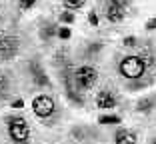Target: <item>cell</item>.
I'll list each match as a JSON object with an SVG mask.
<instances>
[{"mask_svg":"<svg viewBox=\"0 0 156 144\" xmlns=\"http://www.w3.org/2000/svg\"><path fill=\"white\" fill-rule=\"evenodd\" d=\"M98 122H100L102 126H118L120 122H122V118L116 116V114H100V116H98Z\"/></svg>","mask_w":156,"mask_h":144,"instance_id":"cell-12","label":"cell"},{"mask_svg":"<svg viewBox=\"0 0 156 144\" xmlns=\"http://www.w3.org/2000/svg\"><path fill=\"white\" fill-rule=\"evenodd\" d=\"M154 106H156V92L152 94V96H146V98H142V100H138L136 112H140V114H148Z\"/></svg>","mask_w":156,"mask_h":144,"instance_id":"cell-11","label":"cell"},{"mask_svg":"<svg viewBox=\"0 0 156 144\" xmlns=\"http://www.w3.org/2000/svg\"><path fill=\"white\" fill-rule=\"evenodd\" d=\"M28 72H30V78L36 86H42V88H48L50 86V78L48 74L44 72V66L38 58H32V60L28 62Z\"/></svg>","mask_w":156,"mask_h":144,"instance_id":"cell-5","label":"cell"},{"mask_svg":"<svg viewBox=\"0 0 156 144\" xmlns=\"http://www.w3.org/2000/svg\"><path fill=\"white\" fill-rule=\"evenodd\" d=\"M32 112L44 126H54L60 122V106L50 94H38L32 98Z\"/></svg>","mask_w":156,"mask_h":144,"instance_id":"cell-1","label":"cell"},{"mask_svg":"<svg viewBox=\"0 0 156 144\" xmlns=\"http://www.w3.org/2000/svg\"><path fill=\"white\" fill-rule=\"evenodd\" d=\"M118 74L128 82H140L146 74V60L140 54L124 56L118 62Z\"/></svg>","mask_w":156,"mask_h":144,"instance_id":"cell-3","label":"cell"},{"mask_svg":"<svg viewBox=\"0 0 156 144\" xmlns=\"http://www.w3.org/2000/svg\"><path fill=\"white\" fill-rule=\"evenodd\" d=\"M8 92H10V80H8L6 74L0 72V102L8 98Z\"/></svg>","mask_w":156,"mask_h":144,"instance_id":"cell-13","label":"cell"},{"mask_svg":"<svg viewBox=\"0 0 156 144\" xmlns=\"http://www.w3.org/2000/svg\"><path fill=\"white\" fill-rule=\"evenodd\" d=\"M74 20H76V14H74L72 10H62L60 16H58L60 24H74Z\"/></svg>","mask_w":156,"mask_h":144,"instance_id":"cell-15","label":"cell"},{"mask_svg":"<svg viewBox=\"0 0 156 144\" xmlns=\"http://www.w3.org/2000/svg\"><path fill=\"white\" fill-rule=\"evenodd\" d=\"M36 2L38 0H18V6H20V10H30Z\"/></svg>","mask_w":156,"mask_h":144,"instance_id":"cell-17","label":"cell"},{"mask_svg":"<svg viewBox=\"0 0 156 144\" xmlns=\"http://www.w3.org/2000/svg\"><path fill=\"white\" fill-rule=\"evenodd\" d=\"M84 4H86V0H62V8L64 10H72V12L84 8Z\"/></svg>","mask_w":156,"mask_h":144,"instance_id":"cell-14","label":"cell"},{"mask_svg":"<svg viewBox=\"0 0 156 144\" xmlns=\"http://www.w3.org/2000/svg\"><path fill=\"white\" fill-rule=\"evenodd\" d=\"M10 106H12L14 110H22V108H24V100H22V98H16V100L10 102Z\"/></svg>","mask_w":156,"mask_h":144,"instance_id":"cell-21","label":"cell"},{"mask_svg":"<svg viewBox=\"0 0 156 144\" xmlns=\"http://www.w3.org/2000/svg\"><path fill=\"white\" fill-rule=\"evenodd\" d=\"M148 144H156V136H154V138H152V140H150V142H148Z\"/></svg>","mask_w":156,"mask_h":144,"instance_id":"cell-23","label":"cell"},{"mask_svg":"<svg viewBox=\"0 0 156 144\" xmlns=\"http://www.w3.org/2000/svg\"><path fill=\"white\" fill-rule=\"evenodd\" d=\"M114 144H138V134L130 128H118L114 134Z\"/></svg>","mask_w":156,"mask_h":144,"instance_id":"cell-8","label":"cell"},{"mask_svg":"<svg viewBox=\"0 0 156 144\" xmlns=\"http://www.w3.org/2000/svg\"><path fill=\"white\" fill-rule=\"evenodd\" d=\"M58 28H60V26H56V24L46 22V24H42V26H40V30H38V36H40V40L48 42V40H52L54 36H58Z\"/></svg>","mask_w":156,"mask_h":144,"instance_id":"cell-10","label":"cell"},{"mask_svg":"<svg viewBox=\"0 0 156 144\" xmlns=\"http://www.w3.org/2000/svg\"><path fill=\"white\" fill-rule=\"evenodd\" d=\"M136 42H138V38L130 34V36H126V38H124V40H122V44H124V46H126V48H132V46H136Z\"/></svg>","mask_w":156,"mask_h":144,"instance_id":"cell-18","label":"cell"},{"mask_svg":"<svg viewBox=\"0 0 156 144\" xmlns=\"http://www.w3.org/2000/svg\"><path fill=\"white\" fill-rule=\"evenodd\" d=\"M18 52V38L14 36H0V62L12 60Z\"/></svg>","mask_w":156,"mask_h":144,"instance_id":"cell-6","label":"cell"},{"mask_svg":"<svg viewBox=\"0 0 156 144\" xmlns=\"http://www.w3.org/2000/svg\"><path fill=\"white\" fill-rule=\"evenodd\" d=\"M72 76H74V84H76V88L80 90V92H88V90L94 88V84L98 82V70L92 64L78 66L72 72Z\"/></svg>","mask_w":156,"mask_h":144,"instance_id":"cell-4","label":"cell"},{"mask_svg":"<svg viewBox=\"0 0 156 144\" xmlns=\"http://www.w3.org/2000/svg\"><path fill=\"white\" fill-rule=\"evenodd\" d=\"M70 36H72V30H70L68 26H60L58 28V38L60 40H68Z\"/></svg>","mask_w":156,"mask_h":144,"instance_id":"cell-16","label":"cell"},{"mask_svg":"<svg viewBox=\"0 0 156 144\" xmlns=\"http://www.w3.org/2000/svg\"><path fill=\"white\" fill-rule=\"evenodd\" d=\"M88 22H90V26H98V14L94 10L88 12Z\"/></svg>","mask_w":156,"mask_h":144,"instance_id":"cell-20","label":"cell"},{"mask_svg":"<svg viewBox=\"0 0 156 144\" xmlns=\"http://www.w3.org/2000/svg\"><path fill=\"white\" fill-rule=\"evenodd\" d=\"M4 124L10 144H30L32 130H30V124L24 118V114H8V116H4Z\"/></svg>","mask_w":156,"mask_h":144,"instance_id":"cell-2","label":"cell"},{"mask_svg":"<svg viewBox=\"0 0 156 144\" xmlns=\"http://www.w3.org/2000/svg\"><path fill=\"white\" fill-rule=\"evenodd\" d=\"M144 26H146V30H156V18H148Z\"/></svg>","mask_w":156,"mask_h":144,"instance_id":"cell-22","label":"cell"},{"mask_svg":"<svg viewBox=\"0 0 156 144\" xmlns=\"http://www.w3.org/2000/svg\"><path fill=\"white\" fill-rule=\"evenodd\" d=\"M104 16H106V20H108V22L118 24V22H122V20H124V16H126V10L108 2V6H106V10H104Z\"/></svg>","mask_w":156,"mask_h":144,"instance_id":"cell-9","label":"cell"},{"mask_svg":"<svg viewBox=\"0 0 156 144\" xmlns=\"http://www.w3.org/2000/svg\"><path fill=\"white\" fill-rule=\"evenodd\" d=\"M108 2H110V4H116V6H120V8H128L130 4H132V0H108Z\"/></svg>","mask_w":156,"mask_h":144,"instance_id":"cell-19","label":"cell"},{"mask_svg":"<svg viewBox=\"0 0 156 144\" xmlns=\"http://www.w3.org/2000/svg\"><path fill=\"white\" fill-rule=\"evenodd\" d=\"M96 106L100 110H112V108L118 106V98H116V94L112 90L104 88L96 94Z\"/></svg>","mask_w":156,"mask_h":144,"instance_id":"cell-7","label":"cell"}]
</instances>
